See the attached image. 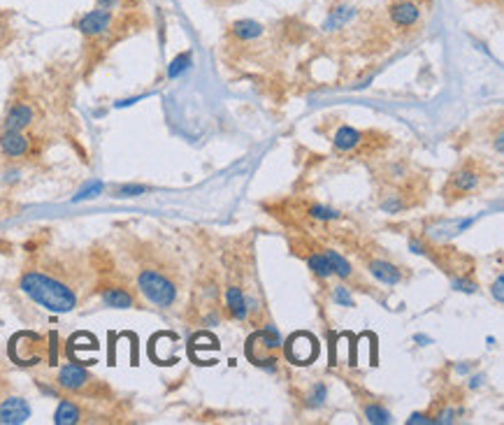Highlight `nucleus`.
<instances>
[{
	"instance_id": "obj_1",
	"label": "nucleus",
	"mask_w": 504,
	"mask_h": 425,
	"mask_svg": "<svg viewBox=\"0 0 504 425\" xmlns=\"http://www.w3.org/2000/svg\"><path fill=\"white\" fill-rule=\"evenodd\" d=\"M21 290L49 312L65 314L77 307V293H74L70 286H65L63 281H58V279L49 277V274H42V272L23 274Z\"/></svg>"
},
{
	"instance_id": "obj_2",
	"label": "nucleus",
	"mask_w": 504,
	"mask_h": 425,
	"mask_svg": "<svg viewBox=\"0 0 504 425\" xmlns=\"http://www.w3.org/2000/svg\"><path fill=\"white\" fill-rule=\"evenodd\" d=\"M281 346V335L274 326H265L247 339V358L258 368H272L276 363V351Z\"/></svg>"
},
{
	"instance_id": "obj_3",
	"label": "nucleus",
	"mask_w": 504,
	"mask_h": 425,
	"mask_svg": "<svg viewBox=\"0 0 504 425\" xmlns=\"http://www.w3.org/2000/svg\"><path fill=\"white\" fill-rule=\"evenodd\" d=\"M138 288L156 307H172L177 302V286H174V281L156 270H142L138 277Z\"/></svg>"
},
{
	"instance_id": "obj_4",
	"label": "nucleus",
	"mask_w": 504,
	"mask_h": 425,
	"mask_svg": "<svg viewBox=\"0 0 504 425\" xmlns=\"http://www.w3.org/2000/svg\"><path fill=\"white\" fill-rule=\"evenodd\" d=\"M286 356L296 365H309L312 361H316L318 356L316 339L309 335V332H296L286 344Z\"/></svg>"
},
{
	"instance_id": "obj_5",
	"label": "nucleus",
	"mask_w": 504,
	"mask_h": 425,
	"mask_svg": "<svg viewBox=\"0 0 504 425\" xmlns=\"http://www.w3.org/2000/svg\"><path fill=\"white\" fill-rule=\"evenodd\" d=\"M481 184V174H478L472 165H465V168H460L453 177L449 179L447 184V196H449V203L453 198H465L467 193H472V191L478 188Z\"/></svg>"
},
{
	"instance_id": "obj_6",
	"label": "nucleus",
	"mask_w": 504,
	"mask_h": 425,
	"mask_svg": "<svg viewBox=\"0 0 504 425\" xmlns=\"http://www.w3.org/2000/svg\"><path fill=\"white\" fill-rule=\"evenodd\" d=\"M112 21H114V16L109 10H94V12H86L82 16V19L77 21V28L84 33L86 38H100V35H105V33L112 28Z\"/></svg>"
},
{
	"instance_id": "obj_7",
	"label": "nucleus",
	"mask_w": 504,
	"mask_h": 425,
	"mask_svg": "<svg viewBox=\"0 0 504 425\" xmlns=\"http://www.w3.org/2000/svg\"><path fill=\"white\" fill-rule=\"evenodd\" d=\"M30 419V404L23 397H7L0 402V423L19 425Z\"/></svg>"
},
{
	"instance_id": "obj_8",
	"label": "nucleus",
	"mask_w": 504,
	"mask_h": 425,
	"mask_svg": "<svg viewBox=\"0 0 504 425\" xmlns=\"http://www.w3.org/2000/svg\"><path fill=\"white\" fill-rule=\"evenodd\" d=\"M388 16H391V21L396 23V26L409 28L421 19V7H418L414 0H398V3H393L388 7Z\"/></svg>"
},
{
	"instance_id": "obj_9",
	"label": "nucleus",
	"mask_w": 504,
	"mask_h": 425,
	"mask_svg": "<svg viewBox=\"0 0 504 425\" xmlns=\"http://www.w3.org/2000/svg\"><path fill=\"white\" fill-rule=\"evenodd\" d=\"M367 270L376 281L386 283V286H396V283L402 281V270L398 268V265H393L388 261H381V258H372V261L367 263Z\"/></svg>"
},
{
	"instance_id": "obj_10",
	"label": "nucleus",
	"mask_w": 504,
	"mask_h": 425,
	"mask_svg": "<svg viewBox=\"0 0 504 425\" xmlns=\"http://www.w3.org/2000/svg\"><path fill=\"white\" fill-rule=\"evenodd\" d=\"M91 381L89 372L79 368V365H65V368L58 372V386L65 390H82Z\"/></svg>"
},
{
	"instance_id": "obj_11",
	"label": "nucleus",
	"mask_w": 504,
	"mask_h": 425,
	"mask_svg": "<svg viewBox=\"0 0 504 425\" xmlns=\"http://www.w3.org/2000/svg\"><path fill=\"white\" fill-rule=\"evenodd\" d=\"M225 310H228L230 319H235V321H245L249 316V302L237 286H230L225 290Z\"/></svg>"
},
{
	"instance_id": "obj_12",
	"label": "nucleus",
	"mask_w": 504,
	"mask_h": 425,
	"mask_svg": "<svg viewBox=\"0 0 504 425\" xmlns=\"http://www.w3.org/2000/svg\"><path fill=\"white\" fill-rule=\"evenodd\" d=\"M0 149H3V154L12 158L23 156L28 152V140L21 130H5L3 135H0Z\"/></svg>"
},
{
	"instance_id": "obj_13",
	"label": "nucleus",
	"mask_w": 504,
	"mask_h": 425,
	"mask_svg": "<svg viewBox=\"0 0 504 425\" xmlns=\"http://www.w3.org/2000/svg\"><path fill=\"white\" fill-rule=\"evenodd\" d=\"M103 302L107 307H112V310H130L133 307V295L128 293L125 288H119V286H109L103 290Z\"/></svg>"
},
{
	"instance_id": "obj_14",
	"label": "nucleus",
	"mask_w": 504,
	"mask_h": 425,
	"mask_svg": "<svg viewBox=\"0 0 504 425\" xmlns=\"http://www.w3.org/2000/svg\"><path fill=\"white\" fill-rule=\"evenodd\" d=\"M33 121V110L28 105H14L5 119V130H23Z\"/></svg>"
},
{
	"instance_id": "obj_15",
	"label": "nucleus",
	"mask_w": 504,
	"mask_h": 425,
	"mask_svg": "<svg viewBox=\"0 0 504 425\" xmlns=\"http://www.w3.org/2000/svg\"><path fill=\"white\" fill-rule=\"evenodd\" d=\"M233 35L242 40V42H251V40H256L263 35V23H258V21H251V19H240V21H235L233 26Z\"/></svg>"
},
{
	"instance_id": "obj_16",
	"label": "nucleus",
	"mask_w": 504,
	"mask_h": 425,
	"mask_svg": "<svg viewBox=\"0 0 504 425\" xmlns=\"http://www.w3.org/2000/svg\"><path fill=\"white\" fill-rule=\"evenodd\" d=\"M360 142H363V135L351 126H342L337 132H335V149H337V152H351V149H356Z\"/></svg>"
},
{
	"instance_id": "obj_17",
	"label": "nucleus",
	"mask_w": 504,
	"mask_h": 425,
	"mask_svg": "<svg viewBox=\"0 0 504 425\" xmlns=\"http://www.w3.org/2000/svg\"><path fill=\"white\" fill-rule=\"evenodd\" d=\"M79 416H82L79 407L74 402H70V400H63V402L58 404L56 414H54V423L56 425H72V423L79 421Z\"/></svg>"
},
{
	"instance_id": "obj_18",
	"label": "nucleus",
	"mask_w": 504,
	"mask_h": 425,
	"mask_svg": "<svg viewBox=\"0 0 504 425\" xmlns=\"http://www.w3.org/2000/svg\"><path fill=\"white\" fill-rule=\"evenodd\" d=\"M323 256L327 258V263H330L332 274H337V277H342V279H349L351 274H354V270H351V263L344 256H340L337 251L327 249V251H323Z\"/></svg>"
},
{
	"instance_id": "obj_19",
	"label": "nucleus",
	"mask_w": 504,
	"mask_h": 425,
	"mask_svg": "<svg viewBox=\"0 0 504 425\" xmlns=\"http://www.w3.org/2000/svg\"><path fill=\"white\" fill-rule=\"evenodd\" d=\"M307 265H309V270L316 274V277H321V279L332 277L330 263H327V258L323 254H309L307 256Z\"/></svg>"
},
{
	"instance_id": "obj_20",
	"label": "nucleus",
	"mask_w": 504,
	"mask_h": 425,
	"mask_svg": "<svg viewBox=\"0 0 504 425\" xmlns=\"http://www.w3.org/2000/svg\"><path fill=\"white\" fill-rule=\"evenodd\" d=\"M191 63H193V56H191V52H184V54H179V56L174 58V61L170 63V68H167V77H170V79H177V77H181V74L191 68Z\"/></svg>"
},
{
	"instance_id": "obj_21",
	"label": "nucleus",
	"mask_w": 504,
	"mask_h": 425,
	"mask_svg": "<svg viewBox=\"0 0 504 425\" xmlns=\"http://www.w3.org/2000/svg\"><path fill=\"white\" fill-rule=\"evenodd\" d=\"M363 412L369 423H391V414L386 412L381 404H365Z\"/></svg>"
},
{
	"instance_id": "obj_22",
	"label": "nucleus",
	"mask_w": 504,
	"mask_h": 425,
	"mask_svg": "<svg viewBox=\"0 0 504 425\" xmlns=\"http://www.w3.org/2000/svg\"><path fill=\"white\" fill-rule=\"evenodd\" d=\"M307 212L316 221H335V219H340L337 210H330V207H323V205H309Z\"/></svg>"
},
{
	"instance_id": "obj_23",
	"label": "nucleus",
	"mask_w": 504,
	"mask_h": 425,
	"mask_svg": "<svg viewBox=\"0 0 504 425\" xmlns=\"http://www.w3.org/2000/svg\"><path fill=\"white\" fill-rule=\"evenodd\" d=\"M351 16H354V10L351 7H340V10H332L330 19H327V28L335 30V28H342Z\"/></svg>"
},
{
	"instance_id": "obj_24",
	"label": "nucleus",
	"mask_w": 504,
	"mask_h": 425,
	"mask_svg": "<svg viewBox=\"0 0 504 425\" xmlns=\"http://www.w3.org/2000/svg\"><path fill=\"white\" fill-rule=\"evenodd\" d=\"M325 397H327V388H325V383H316V386L312 388V393H309V407H321L325 402Z\"/></svg>"
},
{
	"instance_id": "obj_25",
	"label": "nucleus",
	"mask_w": 504,
	"mask_h": 425,
	"mask_svg": "<svg viewBox=\"0 0 504 425\" xmlns=\"http://www.w3.org/2000/svg\"><path fill=\"white\" fill-rule=\"evenodd\" d=\"M335 300H337V305H344V307H354V298L344 286H337L335 288Z\"/></svg>"
},
{
	"instance_id": "obj_26",
	"label": "nucleus",
	"mask_w": 504,
	"mask_h": 425,
	"mask_svg": "<svg viewBox=\"0 0 504 425\" xmlns=\"http://www.w3.org/2000/svg\"><path fill=\"white\" fill-rule=\"evenodd\" d=\"M453 288H456V290H463V293H474V290H476V283L469 281V279H463V277H456V279H453Z\"/></svg>"
},
{
	"instance_id": "obj_27",
	"label": "nucleus",
	"mask_w": 504,
	"mask_h": 425,
	"mask_svg": "<svg viewBox=\"0 0 504 425\" xmlns=\"http://www.w3.org/2000/svg\"><path fill=\"white\" fill-rule=\"evenodd\" d=\"M147 191V186H123L119 188V198H133V196H142Z\"/></svg>"
},
{
	"instance_id": "obj_28",
	"label": "nucleus",
	"mask_w": 504,
	"mask_h": 425,
	"mask_svg": "<svg viewBox=\"0 0 504 425\" xmlns=\"http://www.w3.org/2000/svg\"><path fill=\"white\" fill-rule=\"evenodd\" d=\"M100 191H103V186H100V184H94V186H89V188H84V191H82V193H79L77 198H74V200L94 198V196H98V193H100Z\"/></svg>"
},
{
	"instance_id": "obj_29",
	"label": "nucleus",
	"mask_w": 504,
	"mask_h": 425,
	"mask_svg": "<svg viewBox=\"0 0 504 425\" xmlns=\"http://www.w3.org/2000/svg\"><path fill=\"white\" fill-rule=\"evenodd\" d=\"M502 286H504V279H502V277H498V279H495V286H493V295H495V300H498V305H502V302H504Z\"/></svg>"
},
{
	"instance_id": "obj_30",
	"label": "nucleus",
	"mask_w": 504,
	"mask_h": 425,
	"mask_svg": "<svg viewBox=\"0 0 504 425\" xmlns=\"http://www.w3.org/2000/svg\"><path fill=\"white\" fill-rule=\"evenodd\" d=\"M407 423H409V425H414V423H435V419H427L425 414H414Z\"/></svg>"
},
{
	"instance_id": "obj_31",
	"label": "nucleus",
	"mask_w": 504,
	"mask_h": 425,
	"mask_svg": "<svg viewBox=\"0 0 504 425\" xmlns=\"http://www.w3.org/2000/svg\"><path fill=\"white\" fill-rule=\"evenodd\" d=\"M116 5H119V0H98V7H100V10H109V12H112Z\"/></svg>"
},
{
	"instance_id": "obj_32",
	"label": "nucleus",
	"mask_w": 504,
	"mask_h": 425,
	"mask_svg": "<svg viewBox=\"0 0 504 425\" xmlns=\"http://www.w3.org/2000/svg\"><path fill=\"white\" fill-rule=\"evenodd\" d=\"M409 249H411V251H414V254H425L423 244H421V242H416V239H411V242H409Z\"/></svg>"
},
{
	"instance_id": "obj_33",
	"label": "nucleus",
	"mask_w": 504,
	"mask_h": 425,
	"mask_svg": "<svg viewBox=\"0 0 504 425\" xmlns=\"http://www.w3.org/2000/svg\"><path fill=\"white\" fill-rule=\"evenodd\" d=\"M130 3H133V0H130Z\"/></svg>"
}]
</instances>
